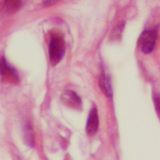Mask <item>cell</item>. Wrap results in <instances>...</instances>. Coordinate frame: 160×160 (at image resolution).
<instances>
[{
  "label": "cell",
  "instance_id": "5b68a950",
  "mask_svg": "<svg viewBox=\"0 0 160 160\" xmlns=\"http://www.w3.org/2000/svg\"><path fill=\"white\" fill-rule=\"evenodd\" d=\"M0 74L6 79H10V80L17 79L16 73H15L14 70L9 66L4 59L0 60Z\"/></svg>",
  "mask_w": 160,
  "mask_h": 160
},
{
  "label": "cell",
  "instance_id": "8992f818",
  "mask_svg": "<svg viewBox=\"0 0 160 160\" xmlns=\"http://www.w3.org/2000/svg\"><path fill=\"white\" fill-rule=\"evenodd\" d=\"M100 87H101L102 91L106 94L108 97L112 96V88H111V83H110V79L104 73L101 75V77H100Z\"/></svg>",
  "mask_w": 160,
  "mask_h": 160
},
{
  "label": "cell",
  "instance_id": "3957f363",
  "mask_svg": "<svg viewBox=\"0 0 160 160\" xmlns=\"http://www.w3.org/2000/svg\"><path fill=\"white\" fill-rule=\"evenodd\" d=\"M99 126V117L96 108H92L90 110V113L88 115L87 123H86V132L89 135H93L97 132Z\"/></svg>",
  "mask_w": 160,
  "mask_h": 160
},
{
  "label": "cell",
  "instance_id": "6da1fadb",
  "mask_svg": "<svg viewBox=\"0 0 160 160\" xmlns=\"http://www.w3.org/2000/svg\"><path fill=\"white\" fill-rule=\"evenodd\" d=\"M64 40L61 35H52L49 43V58L52 65H56L64 55Z\"/></svg>",
  "mask_w": 160,
  "mask_h": 160
},
{
  "label": "cell",
  "instance_id": "52a82bcc",
  "mask_svg": "<svg viewBox=\"0 0 160 160\" xmlns=\"http://www.w3.org/2000/svg\"><path fill=\"white\" fill-rule=\"evenodd\" d=\"M5 5H6V8L9 9V10H16L20 6V2H17V1H9V2L5 3Z\"/></svg>",
  "mask_w": 160,
  "mask_h": 160
},
{
  "label": "cell",
  "instance_id": "277c9868",
  "mask_svg": "<svg viewBox=\"0 0 160 160\" xmlns=\"http://www.w3.org/2000/svg\"><path fill=\"white\" fill-rule=\"evenodd\" d=\"M61 98L64 104H66L67 106H70L72 108H79L81 106V100H80L79 96L71 90L64 91Z\"/></svg>",
  "mask_w": 160,
  "mask_h": 160
},
{
  "label": "cell",
  "instance_id": "7a4b0ae2",
  "mask_svg": "<svg viewBox=\"0 0 160 160\" xmlns=\"http://www.w3.org/2000/svg\"><path fill=\"white\" fill-rule=\"evenodd\" d=\"M157 33L155 30H146L139 38V46L143 53H150L153 51L156 43Z\"/></svg>",
  "mask_w": 160,
  "mask_h": 160
}]
</instances>
